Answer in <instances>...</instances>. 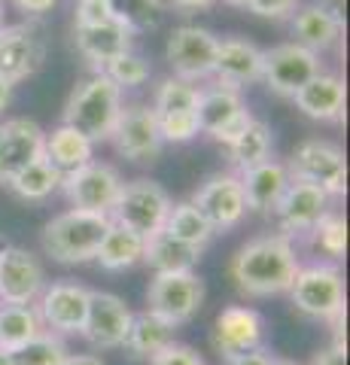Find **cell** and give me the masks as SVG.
<instances>
[{
	"label": "cell",
	"instance_id": "1",
	"mask_svg": "<svg viewBox=\"0 0 350 365\" xmlns=\"http://www.w3.org/2000/svg\"><path fill=\"white\" fill-rule=\"evenodd\" d=\"M302 268L292 237L280 232L250 237L229 262V277L235 289L247 299H271L289 292Z\"/></svg>",
	"mask_w": 350,
	"mask_h": 365
},
{
	"label": "cell",
	"instance_id": "2",
	"mask_svg": "<svg viewBox=\"0 0 350 365\" xmlns=\"http://www.w3.org/2000/svg\"><path fill=\"white\" fill-rule=\"evenodd\" d=\"M122 110V88L113 86L104 73H92L83 83H76L71 91L61 113V125H71L73 131H80L92 143L110 140L113 125L119 119Z\"/></svg>",
	"mask_w": 350,
	"mask_h": 365
},
{
	"label": "cell",
	"instance_id": "3",
	"mask_svg": "<svg viewBox=\"0 0 350 365\" xmlns=\"http://www.w3.org/2000/svg\"><path fill=\"white\" fill-rule=\"evenodd\" d=\"M110 228L107 216L98 213H86V210H64L58 216L43 225L40 244L43 253L58 265H86V262H95V253L101 241H104Z\"/></svg>",
	"mask_w": 350,
	"mask_h": 365
},
{
	"label": "cell",
	"instance_id": "4",
	"mask_svg": "<svg viewBox=\"0 0 350 365\" xmlns=\"http://www.w3.org/2000/svg\"><path fill=\"white\" fill-rule=\"evenodd\" d=\"M171 204L174 201L162 182H155L150 177H138V180L122 182L107 220L113 225H122V228H128V232L140 235V237H150L165 228Z\"/></svg>",
	"mask_w": 350,
	"mask_h": 365
},
{
	"label": "cell",
	"instance_id": "5",
	"mask_svg": "<svg viewBox=\"0 0 350 365\" xmlns=\"http://www.w3.org/2000/svg\"><path fill=\"white\" fill-rule=\"evenodd\" d=\"M289 302L311 319H332L344 314V274L332 262L299 268L289 287Z\"/></svg>",
	"mask_w": 350,
	"mask_h": 365
},
{
	"label": "cell",
	"instance_id": "6",
	"mask_svg": "<svg viewBox=\"0 0 350 365\" xmlns=\"http://www.w3.org/2000/svg\"><path fill=\"white\" fill-rule=\"evenodd\" d=\"M205 280L195 271L153 274L150 287H146V311L180 329L195 319L201 304H205Z\"/></svg>",
	"mask_w": 350,
	"mask_h": 365
},
{
	"label": "cell",
	"instance_id": "7",
	"mask_svg": "<svg viewBox=\"0 0 350 365\" xmlns=\"http://www.w3.org/2000/svg\"><path fill=\"white\" fill-rule=\"evenodd\" d=\"M289 180H302L311 186L323 189L329 198H341L347 192V158L344 150L320 137L302 140L296 146V153L287 162Z\"/></svg>",
	"mask_w": 350,
	"mask_h": 365
},
{
	"label": "cell",
	"instance_id": "8",
	"mask_svg": "<svg viewBox=\"0 0 350 365\" xmlns=\"http://www.w3.org/2000/svg\"><path fill=\"white\" fill-rule=\"evenodd\" d=\"M195 116H198V131L213 137L217 143L235 140V137L256 119L253 113L247 110L241 91L222 86L217 79H210V86H201Z\"/></svg>",
	"mask_w": 350,
	"mask_h": 365
},
{
	"label": "cell",
	"instance_id": "9",
	"mask_svg": "<svg viewBox=\"0 0 350 365\" xmlns=\"http://www.w3.org/2000/svg\"><path fill=\"white\" fill-rule=\"evenodd\" d=\"M217 34L198 25H180L171 31L165 46V58L171 64V76L198 86L213 76V58H217Z\"/></svg>",
	"mask_w": 350,
	"mask_h": 365
},
{
	"label": "cell",
	"instance_id": "10",
	"mask_svg": "<svg viewBox=\"0 0 350 365\" xmlns=\"http://www.w3.org/2000/svg\"><path fill=\"white\" fill-rule=\"evenodd\" d=\"M113 146L122 158H128L134 165H153L162 155V134H159V122L150 104H128L119 110V119L113 125L110 134Z\"/></svg>",
	"mask_w": 350,
	"mask_h": 365
},
{
	"label": "cell",
	"instance_id": "11",
	"mask_svg": "<svg viewBox=\"0 0 350 365\" xmlns=\"http://www.w3.org/2000/svg\"><path fill=\"white\" fill-rule=\"evenodd\" d=\"M61 189L67 201L73 204V210H86V213H98L107 216L113 210L119 189H122V177L119 170L107 165V162H88L83 168L71 170L61 177Z\"/></svg>",
	"mask_w": 350,
	"mask_h": 365
},
{
	"label": "cell",
	"instance_id": "12",
	"mask_svg": "<svg viewBox=\"0 0 350 365\" xmlns=\"http://www.w3.org/2000/svg\"><path fill=\"white\" fill-rule=\"evenodd\" d=\"M88 287L76 280H55L46 283L40 292V299L34 302V311H37L40 323L46 332L55 335H80L83 319L88 311Z\"/></svg>",
	"mask_w": 350,
	"mask_h": 365
},
{
	"label": "cell",
	"instance_id": "13",
	"mask_svg": "<svg viewBox=\"0 0 350 365\" xmlns=\"http://www.w3.org/2000/svg\"><path fill=\"white\" fill-rule=\"evenodd\" d=\"M317 73H323L320 55L302 49L296 43H280L274 49H262V83L280 98L292 101V95Z\"/></svg>",
	"mask_w": 350,
	"mask_h": 365
},
{
	"label": "cell",
	"instance_id": "14",
	"mask_svg": "<svg viewBox=\"0 0 350 365\" xmlns=\"http://www.w3.org/2000/svg\"><path fill=\"white\" fill-rule=\"evenodd\" d=\"M46 61V40L37 25H4L0 28V79L9 86L25 83Z\"/></svg>",
	"mask_w": 350,
	"mask_h": 365
},
{
	"label": "cell",
	"instance_id": "15",
	"mask_svg": "<svg viewBox=\"0 0 350 365\" xmlns=\"http://www.w3.org/2000/svg\"><path fill=\"white\" fill-rule=\"evenodd\" d=\"M46 287V268L37 253L6 244L0 250V304H34Z\"/></svg>",
	"mask_w": 350,
	"mask_h": 365
},
{
	"label": "cell",
	"instance_id": "16",
	"mask_svg": "<svg viewBox=\"0 0 350 365\" xmlns=\"http://www.w3.org/2000/svg\"><path fill=\"white\" fill-rule=\"evenodd\" d=\"M131 317H134V311L116 292L92 289L88 292V311H86L80 335L95 350H119L122 341L128 335Z\"/></svg>",
	"mask_w": 350,
	"mask_h": 365
},
{
	"label": "cell",
	"instance_id": "17",
	"mask_svg": "<svg viewBox=\"0 0 350 365\" xmlns=\"http://www.w3.org/2000/svg\"><path fill=\"white\" fill-rule=\"evenodd\" d=\"M210 344L220 353V359H232L238 353L265 347V317L256 307H247V304L222 307L217 319H213Z\"/></svg>",
	"mask_w": 350,
	"mask_h": 365
},
{
	"label": "cell",
	"instance_id": "18",
	"mask_svg": "<svg viewBox=\"0 0 350 365\" xmlns=\"http://www.w3.org/2000/svg\"><path fill=\"white\" fill-rule=\"evenodd\" d=\"M195 207L205 213L213 232H229V228L241 225L247 216V201L241 192L238 174H213L195 189V195L189 198Z\"/></svg>",
	"mask_w": 350,
	"mask_h": 365
},
{
	"label": "cell",
	"instance_id": "19",
	"mask_svg": "<svg viewBox=\"0 0 350 365\" xmlns=\"http://www.w3.org/2000/svg\"><path fill=\"white\" fill-rule=\"evenodd\" d=\"M329 204H332V198L326 195L323 189L311 186V182H302V180H289L287 192L280 195L271 216H274L280 235L296 237V235H308L311 228L329 213Z\"/></svg>",
	"mask_w": 350,
	"mask_h": 365
},
{
	"label": "cell",
	"instance_id": "20",
	"mask_svg": "<svg viewBox=\"0 0 350 365\" xmlns=\"http://www.w3.org/2000/svg\"><path fill=\"white\" fill-rule=\"evenodd\" d=\"M43 143H46V131L34 119L16 116L0 122V186H6L21 168L37 162L43 155Z\"/></svg>",
	"mask_w": 350,
	"mask_h": 365
},
{
	"label": "cell",
	"instance_id": "21",
	"mask_svg": "<svg viewBox=\"0 0 350 365\" xmlns=\"http://www.w3.org/2000/svg\"><path fill=\"white\" fill-rule=\"evenodd\" d=\"M229 88H244L262 83V49L247 37H222L217 40V58H213V76Z\"/></svg>",
	"mask_w": 350,
	"mask_h": 365
},
{
	"label": "cell",
	"instance_id": "22",
	"mask_svg": "<svg viewBox=\"0 0 350 365\" xmlns=\"http://www.w3.org/2000/svg\"><path fill=\"white\" fill-rule=\"evenodd\" d=\"M344 101H347V86L335 73H317L311 83H304L292 95L296 110L314 122H338L344 116Z\"/></svg>",
	"mask_w": 350,
	"mask_h": 365
},
{
	"label": "cell",
	"instance_id": "23",
	"mask_svg": "<svg viewBox=\"0 0 350 365\" xmlns=\"http://www.w3.org/2000/svg\"><path fill=\"white\" fill-rule=\"evenodd\" d=\"M241 180V192H244V201H247V210L253 213H274L280 195L287 192L289 186V170L284 162H274V158H268V162L256 165L250 170H244L238 174Z\"/></svg>",
	"mask_w": 350,
	"mask_h": 365
},
{
	"label": "cell",
	"instance_id": "24",
	"mask_svg": "<svg viewBox=\"0 0 350 365\" xmlns=\"http://www.w3.org/2000/svg\"><path fill=\"white\" fill-rule=\"evenodd\" d=\"M73 43H76V52L86 61H92L98 73L107 61L131 52L134 34L128 28H122L119 21H104V25H92V28H73Z\"/></svg>",
	"mask_w": 350,
	"mask_h": 365
},
{
	"label": "cell",
	"instance_id": "25",
	"mask_svg": "<svg viewBox=\"0 0 350 365\" xmlns=\"http://www.w3.org/2000/svg\"><path fill=\"white\" fill-rule=\"evenodd\" d=\"M289 31H292V43L308 49L314 55H323L338 46V40L344 37V25L335 21L317 9L314 4H304V6H296L289 16Z\"/></svg>",
	"mask_w": 350,
	"mask_h": 365
},
{
	"label": "cell",
	"instance_id": "26",
	"mask_svg": "<svg viewBox=\"0 0 350 365\" xmlns=\"http://www.w3.org/2000/svg\"><path fill=\"white\" fill-rule=\"evenodd\" d=\"M174 332L177 329L171 323H165L162 317L140 311V314L131 317V326H128L125 341H122V350H125L131 359L150 362L155 353H162L168 344H174Z\"/></svg>",
	"mask_w": 350,
	"mask_h": 365
},
{
	"label": "cell",
	"instance_id": "27",
	"mask_svg": "<svg viewBox=\"0 0 350 365\" xmlns=\"http://www.w3.org/2000/svg\"><path fill=\"white\" fill-rule=\"evenodd\" d=\"M201 253H205V250L177 241V237H171L168 232H155L150 237H143V262L155 274L195 271L201 262Z\"/></svg>",
	"mask_w": 350,
	"mask_h": 365
},
{
	"label": "cell",
	"instance_id": "28",
	"mask_svg": "<svg viewBox=\"0 0 350 365\" xmlns=\"http://www.w3.org/2000/svg\"><path fill=\"white\" fill-rule=\"evenodd\" d=\"M225 146V158H229V165L244 174V170H250L256 165H262L271 158V150H274V134H271V125L262 122V119H253L247 128L235 137V140L222 143Z\"/></svg>",
	"mask_w": 350,
	"mask_h": 365
},
{
	"label": "cell",
	"instance_id": "29",
	"mask_svg": "<svg viewBox=\"0 0 350 365\" xmlns=\"http://www.w3.org/2000/svg\"><path fill=\"white\" fill-rule=\"evenodd\" d=\"M43 155L64 174L88 165L95 158V143L83 137L80 131H73L71 125H58L52 134H46V143H43Z\"/></svg>",
	"mask_w": 350,
	"mask_h": 365
},
{
	"label": "cell",
	"instance_id": "30",
	"mask_svg": "<svg viewBox=\"0 0 350 365\" xmlns=\"http://www.w3.org/2000/svg\"><path fill=\"white\" fill-rule=\"evenodd\" d=\"M95 262L104 271H128L134 265H140L143 262V237L110 222L104 241H101L98 253H95Z\"/></svg>",
	"mask_w": 350,
	"mask_h": 365
},
{
	"label": "cell",
	"instance_id": "31",
	"mask_svg": "<svg viewBox=\"0 0 350 365\" xmlns=\"http://www.w3.org/2000/svg\"><path fill=\"white\" fill-rule=\"evenodd\" d=\"M6 189L21 201H46L55 189H61V170L55 168L46 155H40L37 162L21 168L19 174L6 182Z\"/></svg>",
	"mask_w": 350,
	"mask_h": 365
},
{
	"label": "cell",
	"instance_id": "32",
	"mask_svg": "<svg viewBox=\"0 0 350 365\" xmlns=\"http://www.w3.org/2000/svg\"><path fill=\"white\" fill-rule=\"evenodd\" d=\"M43 332L34 304H0V350L16 353Z\"/></svg>",
	"mask_w": 350,
	"mask_h": 365
},
{
	"label": "cell",
	"instance_id": "33",
	"mask_svg": "<svg viewBox=\"0 0 350 365\" xmlns=\"http://www.w3.org/2000/svg\"><path fill=\"white\" fill-rule=\"evenodd\" d=\"M162 232H168L171 237H177V241H183L189 247H198V250H205L213 241V235H217L210 228V222L205 220V213H201L192 201L171 204V213H168Z\"/></svg>",
	"mask_w": 350,
	"mask_h": 365
},
{
	"label": "cell",
	"instance_id": "34",
	"mask_svg": "<svg viewBox=\"0 0 350 365\" xmlns=\"http://www.w3.org/2000/svg\"><path fill=\"white\" fill-rule=\"evenodd\" d=\"M198 91L201 86H192L186 79L177 76H165L155 86L153 95V113L155 116H183V113H195L198 110Z\"/></svg>",
	"mask_w": 350,
	"mask_h": 365
},
{
	"label": "cell",
	"instance_id": "35",
	"mask_svg": "<svg viewBox=\"0 0 350 365\" xmlns=\"http://www.w3.org/2000/svg\"><path fill=\"white\" fill-rule=\"evenodd\" d=\"M113 21L128 28L134 37L146 31H155L165 16V0H107Z\"/></svg>",
	"mask_w": 350,
	"mask_h": 365
},
{
	"label": "cell",
	"instance_id": "36",
	"mask_svg": "<svg viewBox=\"0 0 350 365\" xmlns=\"http://www.w3.org/2000/svg\"><path fill=\"white\" fill-rule=\"evenodd\" d=\"M308 237H311L314 250H320L323 256L332 259V265L341 262L344 253H347V222H344V216L335 213V210L326 213L323 220L308 232Z\"/></svg>",
	"mask_w": 350,
	"mask_h": 365
},
{
	"label": "cell",
	"instance_id": "37",
	"mask_svg": "<svg viewBox=\"0 0 350 365\" xmlns=\"http://www.w3.org/2000/svg\"><path fill=\"white\" fill-rule=\"evenodd\" d=\"M13 356H16V365H64L67 356H71V350H67L61 335L43 329L37 338L28 341L25 347L13 353Z\"/></svg>",
	"mask_w": 350,
	"mask_h": 365
},
{
	"label": "cell",
	"instance_id": "38",
	"mask_svg": "<svg viewBox=\"0 0 350 365\" xmlns=\"http://www.w3.org/2000/svg\"><path fill=\"white\" fill-rule=\"evenodd\" d=\"M101 73H104L110 83L119 86V88H138V86H143L146 79H150L153 67H150V61H146L143 55H138L131 49L125 55H119V58L107 61L104 67H101Z\"/></svg>",
	"mask_w": 350,
	"mask_h": 365
},
{
	"label": "cell",
	"instance_id": "39",
	"mask_svg": "<svg viewBox=\"0 0 350 365\" xmlns=\"http://www.w3.org/2000/svg\"><path fill=\"white\" fill-rule=\"evenodd\" d=\"M104 21H113L107 0H76L73 28H92V25H104Z\"/></svg>",
	"mask_w": 350,
	"mask_h": 365
},
{
	"label": "cell",
	"instance_id": "40",
	"mask_svg": "<svg viewBox=\"0 0 350 365\" xmlns=\"http://www.w3.org/2000/svg\"><path fill=\"white\" fill-rule=\"evenodd\" d=\"M150 365H207L205 356L195 350V347H189V344H168L162 353H155V356L150 359Z\"/></svg>",
	"mask_w": 350,
	"mask_h": 365
},
{
	"label": "cell",
	"instance_id": "41",
	"mask_svg": "<svg viewBox=\"0 0 350 365\" xmlns=\"http://www.w3.org/2000/svg\"><path fill=\"white\" fill-rule=\"evenodd\" d=\"M299 0H247V9L259 19H289Z\"/></svg>",
	"mask_w": 350,
	"mask_h": 365
},
{
	"label": "cell",
	"instance_id": "42",
	"mask_svg": "<svg viewBox=\"0 0 350 365\" xmlns=\"http://www.w3.org/2000/svg\"><path fill=\"white\" fill-rule=\"evenodd\" d=\"M271 359H274V353H271L268 347H256L250 353H238V356L222 359V362L225 365H271Z\"/></svg>",
	"mask_w": 350,
	"mask_h": 365
},
{
	"label": "cell",
	"instance_id": "43",
	"mask_svg": "<svg viewBox=\"0 0 350 365\" xmlns=\"http://www.w3.org/2000/svg\"><path fill=\"white\" fill-rule=\"evenodd\" d=\"M55 4H58V0H13V6L25 16H43V13H49Z\"/></svg>",
	"mask_w": 350,
	"mask_h": 365
},
{
	"label": "cell",
	"instance_id": "44",
	"mask_svg": "<svg viewBox=\"0 0 350 365\" xmlns=\"http://www.w3.org/2000/svg\"><path fill=\"white\" fill-rule=\"evenodd\" d=\"M311 365H347V353L344 350H335V347H326L314 353Z\"/></svg>",
	"mask_w": 350,
	"mask_h": 365
},
{
	"label": "cell",
	"instance_id": "45",
	"mask_svg": "<svg viewBox=\"0 0 350 365\" xmlns=\"http://www.w3.org/2000/svg\"><path fill=\"white\" fill-rule=\"evenodd\" d=\"M311 4L317 9H323L329 19H335V21H341L344 25V0H311Z\"/></svg>",
	"mask_w": 350,
	"mask_h": 365
},
{
	"label": "cell",
	"instance_id": "46",
	"mask_svg": "<svg viewBox=\"0 0 350 365\" xmlns=\"http://www.w3.org/2000/svg\"><path fill=\"white\" fill-rule=\"evenodd\" d=\"M177 9H189V13H198V9H210L217 0H171Z\"/></svg>",
	"mask_w": 350,
	"mask_h": 365
},
{
	"label": "cell",
	"instance_id": "47",
	"mask_svg": "<svg viewBox=\"0 0 350 365\" xmlns=\"http://www.w3.org/2000/svg\"><path fill=\"white\" fill-rule=\"evenodd\" d=\"M64 365H107V362L101 359V356H95V353H76V356L71 353Z\"/></svg>",
	"mask_w": 350,
	"mask_h": 365
},
{
	"label": "cell",
	"instance_id": "48",
	"mask_svg": "<svg viewBox=\"0 0 350 365\" xmlns=\"http://www.w3.org/2000/svg\"><path fill=\"white\" fill-rule=\"evenodd\" d=\"M9 101H13V86L0 79V113H4V110L9 107Z\"/></svg>",
	"mask_w": 350,
	"mask_h": 365
},
{
	"label": "cell",
	"instance_id": "49",
	"mask_svg": "<svg viewBox=\"0 0 350 365\" xmlns=\"http://www.w3.org/2000/svg\"><path fill=\"white\" fill-rule=\"evenodd\" d=\"M0 365H16V356L6 353V350H0Z\"/></svg>",
	"mask_w": 350,
	"mask_h": 365
},
{
	"label": "cell",
	"instance_id": "50",
	"mask_svg": "<svg viewBox=\"0 0 350 365\" xmlns=\"http://www.w3.org/2000/svg\"><path fill=\"white\" fill-rule=\"evenodd\" d=\"M271 365H299L296 359H287V356H274L271 359Z\"/></svg>",
	"mask_w": 350,
	"mask_h": 365
},
{
	"label": "cell",
	"instance_id": "51",
	"mask_svg": "<svg viewBox=\"0 0 350 365\" xmlns=\"http://www.w3.org/2000/svg\"><path fill=\"white\" fill-rule=\"evenodd\" d=\"M229 6H247V0H225Z\"/></svg>",
	"mask_w": 350,
	"mask_h": 365
},
{
	"label": "cell",
	"instance_id": "52",
	"mask_svg": "<svg viewBox=\"0 0 350 365\" xmlns=\"http://www.w3.org/2000/svg\"><path fill=\"white\" fill-rule=\"evenodd\" d=\"M0 28H4V4H0Z\"/></svg>",
	"mask_w": 350,
	"mask_h": 365
},
{
	"label": "cell",
	"instance_id": "53",
	"mask_svg": "<svg viewBox=\"0 0 350 365\" xmlns=\"http://www.w3.org/2000/svg\"><path fill=\"white\" fill-rule=\"evenodd\" d=\"M4 247H6V241H0V250H4Z\"/></svg>",
	"mask_w": 350,
	"mask_h": 365
}]
</instances>
